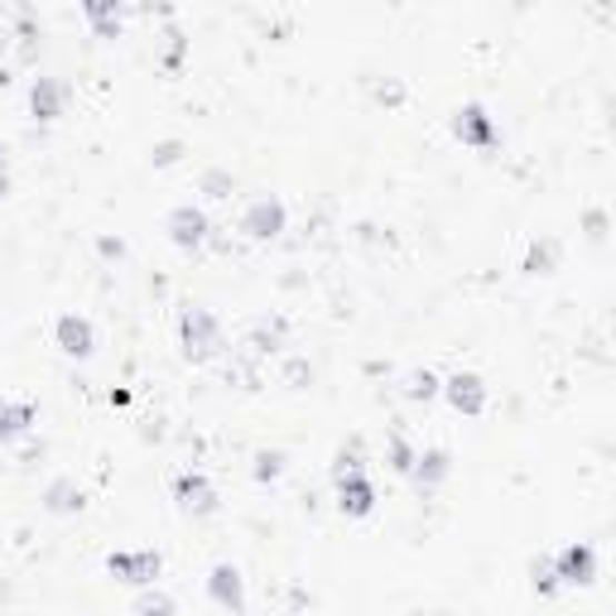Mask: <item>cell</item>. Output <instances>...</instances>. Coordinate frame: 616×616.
I'll use <instances>...</instances> for the list:
<instances>
[{
  "label": "cell",
  "mask_w": 616,
  "mask_h": 616,
  "mask_svg": "<svg viewBox=\"0 0 616 616\" xmlns=\"http://www.w3.org/2000/svg\"><path fill=\"white\" fill-rule=\"evenodd\" d=\"M308 380H314V366L299 361V357H295V361H285V386H289V390H304Z\"/></svg>",
  "instance_id": "obj_27"
},
{
  "label": "cell",
  "mask_w": 616,
  "mask_h": 616,
  "mask_svg": "<svg viewBox=\"0 0 616 616\" xmlns=\"http://www.w3.org/2000/svg\"><path fill=\"white\" fill-rule=\"evenodd\" d=\"M165 231H169V241L179 246L183 256H198L217 227H212V217L202 212V208H193V202H179V208L165 217Z\"/></svg>",
  "instance_id": "obj_4"
},
{
  "label": "cell",
  "mask_w": 616,
  "mask_h": 616,
  "mask_svg": "<svg viewBox=\"0 0 616 616\" xmlns=\"http://www.w3.org/2000/svg\"><path fill=\"white\" fill-rule=\"evenodd\" d=\"M140 14H159V20H169V0H140Z\"/></svg>",
  "instance_id": "obj_33"
},
{
  "label": "cell",
  "mask_w": 616,
  "mask_h": 616,
  "mask_svg": "<svg viewBox=\"0 0 616 616\" xmlns=\"http://www.w3.org/2000/svg\"><path fill=\"white\" fill-rule=\"evenodd\" d=\"M588 237H593V241L607 237V212H588Z\"/></svg>",
  "instance_id": "obj_32"
},
{
  "label": "cell",
  "mask_w": 616,
  "mask_h": 616,
  "mask_svg": "<svg viewBox=\"0 0 616 616\" xmlns=\"http://www.w3.org/2000/svg\"><path fill=\"white\" fill-rule=\"evenodd\" d=\"M332 487H337V510H342L347 520H366L376 510V481L366 473H347V477H337Z\"/></svg>",
  "instance_id": "obj_10"
},
{
  "label": "cell",
  "mask_w": 616,
  "mask_h": 616,
  "mask_svg": "<svg viewBox=\"0 0 616 616\" xmlns=\"http://www.w3.org/2000/svg\"><path fill=\"white\" fill-rule=\"evenodd\" d=\"M0 169H6V145H0Z\"/></svg>",
  "instance_id": "obj_35"
},
{
  "label": "cell",
  "mask_w": 616,
  "mask_h": 616,
  "mask_svg": "<svg viewBox=\"0 0 616 616\" xmlns=\"http://www.w3.org/2000/svg\"><path fill=\"white\" fill-rule=\"evenodd\" d=\"M530 588H535L539 597H554V593L564 588L559 574H554V554H539V559L530 564Z\"/></svg>",
  "instance_id": "obj_23"
},
{
  "label": "cell",
  "mask_w": 616,
  "mask_h": 616,
  "mask_svg": "<svg viewBox=\"0 0 616 616\" xmlns=\"http://www.w3.org/2000/svg\"><path fill=\"white\" fill-rule=\"evenodd\" d=\"M328 473H332V481H337V477H347V473H366V453H361L357 438L332 453V467H328Z\"/></svg>",
  "instance_id": "obj_24"
},
{
  "label": "cell",
  "mask_w": 616,
  "mask_h": 616,
  "mask_svg": "<svg viewBox=\"0 0 616 616\" xmlns=\"http://www.w3.org/2000/svg\"><path fill=\"white\" fill-rule=\"evenodd\" d=\"M285 227H289V212H285V202L280 198H256L251 208L241 212V237L246 241H280L285 237Z\"/></svg>",
  "instance_id": "obj_6"
},
{
  "label": "cell",
  "mask_w": 616,
  "mask_h": 616,
  "mask_svg": "<svg viewBox=\"0 0 616 616\" xmlns=\"http://www.w3.org/2000/svg\"><path fill=\"white\" fill-rule=\"evenodd\" d=\"M438 386H444V380H438L429 366H424V371H409V376H405L400 395H405L409 405H429V400H438Z\"/></svg>",
  "instance_id": "obj_21"
},
{
  "label": "cell",
  "mask_w": 616,
  "mask_h": 616,
  "mask_svg": "<svg viewBox=\"0 0 616 616\" xmlns=\"http://www.w3.org/2000/svg\"><path fill=\"white\" fill-rule=\"evenodd\" d=\"M82 506H87V491L72 477H53L49 487H43V510H49V516H78Z\"/></svg>",
  "instance_id": "obj_15"
},
{
  "label": "cell",
  "mask_w": 616,
  "mask_h": 616,
  "mask_svg": "<svg viewBox=\"0 0 616 616\" xmlns=\"http://www.w3.org/2000/svg\"><path fill=\"white\" fill-rule=\"evenodd\" d=\"M208 597H212V607H222V612H246V578H241V568L237 564H212Z\"/></svg>",
  "instance_id": "obj_11"
},
{
  "label": "cell",
  "mask_w": 616,
  "mask_h": 616,
  "mask_svg": "<svg viewBox=\"0 0 616 616\" xmlns=\"http://www.w3.org/2000/svg\"><path fill=\"white\" fill-rule=\"evenodd\" d=\"M53 342H58V351H63L68 361H92V357H97V328H92V318H82V314H58V322H53Z\"/></svg>",
  "instance_id": "obj_7"
},
{
  "label": "cell",
  "mask_w": 616,
  "mask_h": 616,
  "mask_svg": "<svg viewBox=\"0 0 616 616\" xmlns=\"http://www.w3.org/2000/svg\"><path fill=\"white\" fill-rule=\"evenodd\" d=\"M34 419H39V409L29 400H6V395H0V444L24 438L29 429H34Z\"/></svg>",
  "instance_id": "obj_16"
},
{
  "label": "cell",
  "mask_w": 616,
  "mask_h": 616,
  "mask_svg": "<svg viewBox=\"0 0 616 616\" xmlns=\"http://www.w3.org/2000/svg\"><path fill=\"white\" fill-rule=\"evenodd\" d=\"M198 188H202V198H208V202H227L231 193H237V179H231L227 169H208Z\"/></svg>",
  "instance_id": "obj_25"
},
{
  "label": "cell",
  "mask_w": 616,
  "mask_h": 616,
  "mask_svg": "<svg viewBox=\"0 0 616 616\" xmlns=\"http://www.w3.org/2000/svg\"><path fill=\"white\" fill-rule=\"evenodd\" d=\"M155 169H169V165H179L183 159V140H165V145H155Z\"/></svg>",
  "instance_id": "obj_29"
},
{
  "label": "cell",
  "mask_w": 616,
  "mask_h": 616,
  "mask_svg": "<svg viewBox=\"0 0 616 616\" xmlns=\"http://www.w3.org/2000/svg\"><path fill=\"white\" fill-rule=\"evenodd\" d=\"M246 357H251V361H266V357H275V351H280L285 347V322L280 318H275V322H256V328L251 332H246Z\"/></svg>",
  "instance_id": "obj_17"
},
{
  "label": "cell",
  "mask_w": 616,
  "mask_h": 616,
  "mask_svg": "<svg viewBox=\"0 0 616 616\" xmlns=\"http://www.w3.org/2000/svg\"><path fill=\"white\" fill-rule=\"evenodd\" d=\"M39 20H34V14H20V20H14V58H20V63L29 68V63H39Z\"/></svg>",
  "instance_id": "obj_20"
},
{
  "label": "cell",
  "mask_w": 616,
  "mask_h": 616,
  "mask_svg": "<svg viewBox=\"0 0 616 616\" xmlns=\"http://www.w3.org/2000/svg\"><path fill=\"white\" fill-rule=\"evenodd\" d=\"M130 607H136V612H173L179 603H173L169 593H140V597H136V603H130Z\"/></svg>",
  "instance_id": "obj_28"
},
{
  "label": "cell",
  "mask_w": 616,
  "mask_h": 616,
  "mask_svg": "<svg viewBox=\"0 0 616 616\" xmlns=\"http://www.w3.org/2000/svg\"><path fill=\"white\" fill-rule=\"evenodd\" d=\"M438 395H444V400L467 419H477L481 409H487V380H481L477 371H453L444 386H438Z\"/></svg>",
  "instance_id": "obj_9"
},
{
  "label": "cell",
  "mask_w": 616,
  "mask_h": 616,
  "mask_svg": "<svg viewBox=\"0 0 616 616\" xmlns=\"http://www.w3.org/2000/svg\"><path fill=\"white\" fill-rule=\"evenodd\" d=\"M448 130H453V140L473 145V150H496V145H501V130H496L491 111L481 107V101H463V107L448 116Z\"/></svg>",
  "instance_id": "obj_2"
},
{
  "label": "cell",
  "mask_w": 616,
  "mask_h": 616,
  "mask_svg": "<svg viewBox=\"0 0 616 616\" xmlns=\"http://www.w3.org/2000/svg\"><path fill=\"white\" fill-rule=\"evenodd\" d=\"M130 0H82V20L97 39H121Z\"/></svg>",
  "instance_id": "obj_14"
},
{
  "label": "cell",
  "mask_w": 616,
  "mask_h": 616,
  "mask_svg": "<svg viewBox=\"0 0 616 616\" xmlns=\"http://www.w3.org/2000/svg\"><path fill=\"white\" fill-rule=\"evenodd\" d=\"M107 574L126 588H150L165 574V559H159V549H116L107 554Z\"/></svg>",
  "instance_id": "obj_3"
},
{
  "label": "cell",
  "mask_w": 616,
  "mask_h": 616,
  "mask_svg": "<svg viewBox=\"0 0 616 616\" xmlns=\"http://www.w3.org/2000/svg\"><path fill=\"white\" fill-rule=\"evenodd\" d=\"M97 251L107 256V260H121V256H126V241H121V237H101V241H97Z\"/></svg>",
  "instance_id": "obj_31"
},
{
  "label": "cell",
  "mask_w": 616,
  "mask_h": 616,
  "mask_svg": "<svg viewBox=\"0 0 616 616\" xmlns=\"http://www.w3.org/2000/svg\"><path fill=\"white\" fill-rule=\"evenodd\" d=\"M165 39H169V49H165V58H159V63H165L169 72H179L183 68V49H188V39H183V29H165Z\"/></svg>",
  "instance_id": "obj_26"
},
{
  "label": "cell",
  "mask_w": 616,
  "mask_h": 616,
  "mask_svg": "<svg viewBox=\"0 0 616 616\" xmlns=\"http://www.w3.org/2000/svg\"><path fill=\"white\" fill-rule=\"evenodd\" d=\"M376 101H386V107H400V101H405V87H400V82H376Z\"/></svg>",
  "instance_id": "obj_30"
},
{
  "label": "cell",
  "mask_w": 616,
  "mask_h": 616,
  "mask_svg": "<svg viewBox=\"0 0 616 616\" xmlns=\"http://www.w3.org/2000/svg\"><path fill=\"white\" fill-rule=\"evenodd\" d=\"M179 347H183V361L208 366V361H217L227 351V332H222V322H217L208 308H183V318H179Z\"/></svg>",
  "instance_id": "obj_1"
},
{
  "label": "cell",
  "mask_w": 616,
  "mask_h": 616,
  "mask_svg": "<svg viewBox=\"0 0 616 616\" xmlns=\"http://www.w3.org/2000/svg\"><path fill=\"white\" fill-rule=\"evenodd\" d=\"M520 270L525 275H554V270H559V241H554V237L530 241V251H525Z\"/></svg>",
  "instance_id": "obj_18"
},
{
  "label": "cell",
  "mask_w": 616,
  "mask_h": 616,
  "mask_svg": "<svg viewBox=\"0 0 616 616\" xmlns=\"http://www.w3.org/2000/svg\"><path fill=\"white\" fill-rule=\"evenodd\" d=\"M554 574H559L564 588H593L597 583V549L574 539V545H564L554 554Z\"/></svg>",
  "instance_id": "obj_8"
},
{
  "label": "cell",
  "mask_w": 616,
  "mask_h": 616,
  "mask_svg": "<svg viewBox=\"0 0 616 616\" xmlns=\"http://www.w3.org/2000/svg\"><path fill=\"white\" fill-rule=\"evenodd\" d=\"M6 188H10V179H6V169H0V198H6Z\"/></svg>",
  "instance_id": "obj_34"
},
{
  "label": "cell",
  "mask_w": 616,
  "mask_h": 616,
  "mask_svg": "<svg viewBox=\"0 0 616 616\" xmlns=\"http://www.w3.org/2000/svg\"><path fill=\"white\" fill-rule=\"evenodd\" d=\"M285 473H289V453H285V448H256V458H251V477L260 481V487L280 481Z\"/></svg>",
  "instance_id": "obj_19"
},
{
  "label": "cell",
  "mask_w": 616,
  "mask_h": 616,
  "mask_svg": "<svg viewBox=\"0 0 616 616\" xmlns=\"http://www.w3.org/2000/svg\"><path fill=\"white\" fill-rule=\"evenodd\" d=\"M169 491H173V506H179L183 516H193V520H208V516L222 510V501H217V487L202 473H179Z\"/></svg>",
  "instance_id": "obj_5"
},
{
  "label": "cell",
  "mask_w": 616,
  "mask_h": 616,
  "mask_svg": "<svg viewBox=\"0 0 616 616\" xmlns=\"http://www.w3.org/2000/svg\"><path fill=\"white\" fill-rule=\"evenodd\" d=\"M68 107V87L58 78H34L29 82V116H34L39 126H53L58 116Z\"/></svg>",
  "instance_id": "obj_13"
},
{
  "label": "cell",
  "mask_w": 616,
  "mask_h": 616,
  "mask_svg": "<svg viewBox=\"0 0 616 616\" xmlns=\"http://www.w3.org/2000/svg\"><path fill=\"white\" fill-rule=\"evenodd\" d=\"M415 444H409V438L405 434H390L386 438V467H390V473L395 477H409V467H415Z\"/></svg>",
  "instance_id": "obj_22"
},
{
  "label": "cell",
  "mask_w": 616,
  "mask_h": 616,
  "mask_svg": "<svg viewBox=\"0 0 616 616\" xmlns=\"http://www.w3.org/2000/svg\"><path fill=\"white\" fill-rule=\"evenodd\" d=\"M448 473H453V453H448V448H424V453H415L409 481H415V491H419V496H429V491L444 487Z\"/></svg>",
  "instance_id": "obj_12"
}]
</instances>
